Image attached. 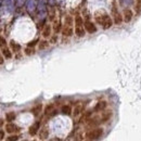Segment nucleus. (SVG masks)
Segmentation results:
<instances>
[{
  "label": "nucleus",
  "mask_w": 141,
  "mask_h": 141,
  "mask_svg": "<svg viewBox=\"0 0 141 141\" xmlns=\"http://www.w3.org/2000/svg\"><path fill=\"white\" fill-rule=\"evenodd\" d=\"M93 20L99 26L103 28V30H109L110 27L114 25V21H113V18H112V16L109 13H106L104 11L95 13Z\"/></svg>",
  "instance_id": "nucleus-1"
},
{
  "label": "nucleus",
  "mask_w": 141,
  "mask_h": 141,
  "mask_svg": "<svg viewBox=\"0 0 141 141\" xmlns=\"http://www.w3.org/2000/svg\"><path fill=\"white\" fill-rule=\"evenodd\" d=\"M74 17L71 14H66L63 21V28H62V37L63 38H71L74 36L75 30H74Z\"/></svg>",
  "instance_id": "nucleus-2"
},
{
  "label": "nucleus",
  "mask_w": 141,
  "mask_h": 141,
  "mask_svg": "<svg viewBox=\"0 0 141 141\" xmlns=\"http://www.w3.org/2000/svg\"><path fill=\"white\" fill-rule=\"evenodd\" d=\"M75 22H74V30H75V36L78 38H81L86 35V30H85V18L82 17L80 14H76L75 16Z\"/></svg>",
  "instance_id": "nucleus-3"
},
{
  "label": "nucleus",
  "mask_w": 141,
  "mask_h": 141,
  "mask_svg": "<svg viewBox=\"0 0 141 141\" xmlns=\"http://www.w3.org/2000/svg\"><path fill=\"white\" fill-rule=\"evenodd\" d=\"M104 134V129L102 127H95L90 128L85 133V140L86 141H97L99 140Z\"/></svg>",
  "instance_id": "nucleus-4"
},
{
  "label": "nucleus",
  "mask_w": 141,
  "mask_h": 141,
  "mask_svg": "<svg viewBox=\"0 0 141 141\" xmlns=\"http://www.w3.org/2000/svg\"><path fill=\"white\" fill-rule=\"evenodd\" d=\"M111 16L113 18L114 24L115 25H121L124 23V17H123V14L120 13L119 9H118V4L117 2L113 0L112 1V6H111Z\"/></svg>",
  "instance_id": "nucleus-5"
},
{
  "label": "nucleus",
  "mask_w": 141,
  "mask_h": 141,
  "mask_svg": "<svg viewBox=\"0 0 141 141\" xmlns=\"http://www.w3.org/2000/svg\"><path fill=\"white\" fill-rule=\"evenodd\" d=\"M86 111V102H77L73 108V117H79Z\"/></svg>",
  "instance_id": "nucleus-6"
},
{
  "label": "nucleus",
  "mask_w": 141,
  "mask_h": 141,
  "mask_svg": "<svg viewBox=\"0 0 141 141\" xmlns=\"http://www.w3.org/2000/svg\"><path fill=\"white\" fill-rule=\"evenodd\" d=\"M85 30L88 34H95V33H97V31H98L97 25L90 20L89 16L85 17Z\"/></svg>",
  "instance_id": "nucleus-7"
},
{
  "label": "nucleus",
  "mask_w": 141,
  "mask_h": 141,
  "mask_svg": "<svg viewBox=\"0 0 141 141\" xmlns=\"http://www.w3.org/2000/svg\"><path fill=\"white\" fill-rule=\"evenodd\" d=\"M95 114V111L93 109H91V110H86L84 113H82L80 116H79V118H78V124H87V121H88L92 116H93Z\"/></svg>",
  "instance_id": "nucleus-8"
},
{
  "label": "nucleus",
  "mask_w": 141,
  "mask_h": 141,
  "mask_svg": "<svg viewBox=\"0 0 141 141\" xmlns=\"http://www.w3.org/2000/svg\"><path fill=\"white\" fill-rule=\"evenodd\" d=\"M10 48H11L12 52L14 53V57H15L16 59H20L22 57V47H21L20 43H17L14 40H11L10 41Z\"/></svg>",
  "instance_id": "nucleus-9"
},
{
  "label": "nucleus",
  "mask_w": 141,
  "mask_h": 141,
  "mask_svg": "<svg viewBox=\"0 0 141 141\" xmlns=\"http://www.w3.org/2000/svg\"><path fill=\"white\" fill-rule=\"evenodd\" d=\"M101 125V118H100V115H93L92 117L87 121L86 124V127L90 129V128H95V127H98V126Z\"/></svg>",
  "instance_id": "nucleus-10"
},
{
  "label": "nucleus",
  "mask_w": 141,
  "mask_h": 141,
  "mask_svg": "<svg viewBox=\"0 0 141 141\" xmlns=\"http://www.w3.org/2000/svg\"><path fill=\"white\" fill-rule=\"evenodd\" d=\"M40 126H41L40 120H36L34 124H32L30 126V128H28V134H30V136H32V137L37 136L38 133H39V130H40Z\"/></svg>",
  "instance_id": "nucleus-11"
},
{
  "label": "nucleus",
  "mask_w": 141,
  "mask_h": 141,
  "mask_svg": "<svg viewBox=\"0 0 141 141\" xmlns=\"http://www.w3.org/2000/svg\"><path fill=\"white\" fill-rule=\"evenodd\" d=\"M53 35V30H52V25L50 24H45L43 27L41 28V36L45 39H49V38Z\"/></svg>",
  "instance_id": "nucleus-12"
},
{
  "label": "nucleus",
  "mask_w": 141,
  "mask_h": 141,
  "mask_svg": "<svg viewBox=\"0 0 141 141\" xmlns=\"http://www.w3.org/2000/svg\"><path fill=\"white\" fill-rule=\"evenodd\" d=\"M57 113H58V110L55 109V105L53 104V103L47 104L45 108H43V114H45L46 116H49V117H51V116H54Z\"/></svg>",
  "instance_id": "nucleus-13"
},
{
  "label": "nucleus",
  "mask_w": 141,
  "mask_h": 141,
  "mask_svg": "<svg viewBox=\"0 0 141 141\" xmlns=\"http://www.w3.org/2000/svg\"><path fill=\"white\" fill-rule=\"evenodd\" d=\"M113 116V111L112 110H104L103 112L100 113V118H101V124H106L108 121H110V119Z\"/></svg>",
  "instance_id": "nucleus-14"
},
{
  "label": "nucleus",
  "mask_w": 141,
  "mask_h": 141,
  "mask_svg": "<svg viewBox=\"0 0 141 141\" xmlns=\"http://www.w3.org/2000/svg\"><path fill=\"white\" fill-rule=\"evenodd\" d=\"M62 28H63V23H62V21H61V18L57 17L55 20L52 22L53 34H57V35H59V34L62 33Z\"/></svg>",
  "instance_id": "nucleus-15"
},
{
  "label": "nucleus",
  "mask_w": 141,
  "mask_h": 141,
  "mask_svg": "<svg viewBox=\"0 0 141 141\" xmlns=\"http://www.w3.org/2000/svg\"><path fill=\"white\" fill-rule=\"evenodd\" d=\"M4 130H6L8 134L12 135V134H18L21 131V128L14 123H7V125L4 126Z\"/></svg>",
  "instance_id": "nucleus-16"
},
{
  "label": "nucleus",
  "mask_w": 141,
  "mask_h": 141,
  "mask_svg": "<svg viewBox=\"0 0 141 141\" xmlns=\"http://www.w3.org/2000/svg\"><path fill=\"white\" fill-rule=\"evenodd\" d=\"M106 108H108V102L105 100H99L93 106V111L95 113H101V112L106 110Z\"/></svg>",
  "instance_id": "nucleus-17"
},
{
  "label": "nucleus",
  "mask_w": 141,
  "mask_h": 141,
  "mask_svg": "<svg viewBox=\"0 0 141 141\" xmlns=\"http://www.w3.org/2000/svg\"><path fill=\"white\" fill-rule=\"evenodd\" d=\"M123 17H124V23H130L134 17V11L131 9H125L123 11Z\"/></svg>",
  "instance_id": "nucleus-18"
},
{
  "label": "nucleus",
  "mask_w": 141,
  "mask_h": 141,
  "mask_svg": "<svg viewBox=\"0 0 141 141\" xmlns=\"http://www.w3.org/2000/svg\"><path fill=\"white\" fill-rule=\"evenodd\" d=\"M1 54L4 57V59L6 60H11L13 58V52L11 50L10 47H2L1 48Z\"/></svg>",
  "instance_id": "nucleus-19"
},
{
  "label": "nucleus",
  "mask_w": 141,
  "mask_h": 141,
  "mask_svg": "<svg viewBox=\"0 0 141 141\" xmlns=\"http://www.w3.org/2000/svg\"><path fill=\"white\" fill-rule=\"evenodd\" d=\"M49 134H50V131L48 129V127H42L40 128L39 133H38V137H39L40 140H47L49 138Z\"/></svg>",
  "instance_id": "nucleus-20"
},
{
  "label": "nucleus",
  "mask_w": 141,
  "mask_h": 141,
  "mask_svg": "<svg viewBox=\"0 0 141 141\" xmlns=\"http://www.w3.org/2000/svg\"><path fill=\"white\" fill-rule=\"evenodd\" d=\"M42 110H43V105L41 103H39V104H36L35 106H33V108L31 109V113L35 116V117H37V116L40 115Z\"/></svg>",
  "instance_id": "nucleus-21"
},
{
  "label": "nucleus",
  "mask_w": 141,
  "mask_h": 141,
  "mask_svg": "<svg viewBox=\"0 0 141 141\" xmlns=\"http://www.w3.org/2000/svg\"><path fill=\"white\" fill-rule=\"evenodd\" d=\"M60 112L63 115H72L73 114V108L71 104H63L60 109Z\"/></svg>",
  "instance_id": "nucleus-22"
},
{
  "label": "nucleus",
  "mask_w": 141,
  "mask_h": 141,
  "mask_svg": "<svg viewBox=\"0 0 141 141\" xmlns=\"http://www.w3.org/2000/svg\"><path fill=\"white\" fill-rule=\"evenodd\" d=\"M50 45H51L50 41L43 38V39L39 40V42H38V45H37V48H38V50H45L47 48H49Z\"/></svg>",
  "instance_id": "nucleus-23"
},
{
  "label": "nucleus",
  "mask_w": 141,
  "mask_h": 141,
  "mask_svg": "<svg viewBox=\"0 0 141 141\" xmlns=\"http://www.w3.org/2000/svg\"><path fill=\"white\" fill-rule=\"evenodd\" d=\"M15 118H16V114L14 113L13 111L7 112V113H6V120H7V123H13V120H15Z\"/></svg>",
  "instance_id": "nucleus-24"
},
{
  "label": "nucleus",
  "mask_w": 141,
  "mask_h": 141,
  "mask_svg": "<svg viewBox=\"0 0 141 141\" xmlns=\"http://www.w3.org/2000/svg\"><path fill=\"white\" fill-rule=\"evenodd\" d=\"M26 9H27V11L30 12V13H32L34 10H35V9H36V2H35V0H28Z\"/></svg>",
  "instance_id": "nucleus-25"
},
{
  "label": "nucleus",
  "mask_w": 141,
  "mask_h": 141,
  "mask_svg": "<svg viewBox=\"0 0 141 141\" xmlns=\"http://www.w3.org/2000/svg\"><path fill=\"white\" fill-rule=\"evenodd\" d=\"M85 140V134H82L81 131L76 133L72 138V141H84Z\"/></svg>",
  "instance_id": "nucleus-26"
},
{
  "label": "nucleus",
  "mask_w": 141,
  "mask_h": 141,
  "mask_svg": "<svg viewBox=\"0 0 141 141\" xmlns=\"http://www.w3.org/2000/svg\"><path fill=\"white\" fill-rule=\"evenodd\" d=\"M36 53V49L35 48H33V47H26L25 49H24V54L25 55H27V57H31V55H33V54H35Z\"/></svg>",
  "instance_id": "nucleus-27"
},
{
  "label": "nucleus",
  "mask_w": 141,
  "mask_h": 141,
  "mask_svg": "<svg viewBox=\"0 0 141 141\" xmlns=\"http://www.w3.org/2000/svg\"><path fill=\"white\" fill-rule=\"evenodd\" d=\"M20 138H21V136L18 134H12L6 138V141H18Z\"/></svg>",
  "instance_id": "nucleus-28"
},
{
  "label": "nucleus",
  "mask_w": 141,
  "mask_h": 141,
  "mask_svg": "<svg viewBox=\"0 0 141 141\" xmlns=\"http://www.w3.org/2000/svg\"><path fill=\"white\" fill-rule=\"evenodd\" d=\"M49 41H50L51 45H54V43L58 42V35H57V34H53V35L49 38Z\"/></svg>",
  "instance_id": "nucleus-29"
},
{
  "label": "nucleus",
  "mask_w": 141,
  "mask_h": 141,
  "mask_svg": "<svg viewBox=\"0 0 141 141\" xmlns=\"http://www.w3.org/2000/svg\"><path fill=\"white\" fill-rule=\"evenodd\" d=\"M38 42H39V39H38V38H36V39H34L33 41H30L27 43V46L28 47H33V48H35V46L36 45H38Z\"/></svg>",
  "instance_id": "nucleus-30"
},
{
  "label": "nucleus",
  "mask_w": 141,
  "mask_h": 141,
  "mask_svg": "<svg viewBox=\"0 0 141 141\" xmlns=\"http://www.w3.org/2000/svg\"><path fill=\"white\" fill-rule=\"evenodd\" d=\"M6 133L7 131L4 129H1V131H0V139H1V141H3L4 139H6Z\"/></svg>",
  "instance_id": "nucleus-31"
},
{
  "label": "nucleus",
  "mask_w": 141,
  "mask_h": 141,
  "mask_svg": "<svg viewBox=\"0 0 141 141\" xmlns=\"http://www.w3.org/2000/svg\"><path fill=\"white\" fill-rule=\"evenodd\" d=\"M0 45H1V48L7 47V40L4 39V37H2V36H1V38H0Z\"/></svg>",
  "instance_id": "nucleus-32"
},
{
  "label": "nucleus",
  "mask_w": 141,
  "mask_h": 141,
  "mask_svg": "<svg viewBox=\"0 0 141 141\" xmlns=\"http://www.w3.org/2000/svg\"><path fill=\"white\" fill-rule=\"evenodd\" d=\"M136 6L141 7V0H136Z\"/></svg>",
  "instance_id": "nucleus-33"
},
{
  "label": "nucleus",
  "mask_w": 141,
  "mask_h": 141,
  "mask_svg": "<svg viewBox=\"0 0 141 141\" xmlns=\"http://www.w3.org/2000/svg\"><path fill=\"white\" fill-rule=\"evenodd\" d=\"M0 124H1V127H2V126L4 125V120H3L2 118H1V121H0Z\"/></svg>",
  "instance_id": "nucleus-34"
}]
</instances>
